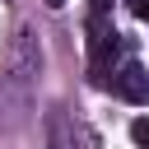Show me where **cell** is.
<instances>
[{"instance_id": "cell-1", "label": "cell", "mask_w": 149, "mask_h": 149, "mask_svg": "<svg viewBox=\"0 0 149 149\" xmlns=\"http://www.w3.org/2000/svg\"><path fill=\"white\" fill-rule=\"evenodd\" d=\"M121 51V33L107 23V14H88V56H93V84H107V65Z\"/></svg>"}, {"instance_id": "cell-2", "label": "cell", "mask_w": 149, "mask_h": 149, "mask_svg": "<svg viewBox=\"0 0 149 149\" xmlns=\"http://www.w3.org/2000/svg\"><path fill=\"white\" fill-rule=\"evenodd\" d=\"M112 88H116L126 102H135V107H140V102H149V70H144L140 61H126V65L112 74Z\"/></svg>"}, {"instance_id": "cell-3", "label": "cell", "mask_w": 149, "mask_h": 149, "mask_svg": "<svg viewBox=\"0 0 149 149\" xmlns=\"http://www.w3.org/2000/svg\"><path fill=\"white\" fill-rule=\"evenodd\" d=\"M130 140H135V149H149V116L130 121Z\"/></svg>"}, {"instance_id": "cell-4", "label": "cell", "mask_w": 149, "mask_h": 149, "mask_svg": "<svg viewBox=\"0 0 149 149\" xmlns=\"http://www.w3.org/2000/svg\"><path fill=\"white\" fill-rule=\"evenodd\" d=\"M126 9H130L140 23H149V0H126Z\"/></svg>"}, {"instance_id": "cell-5", "label": "cell", "mask_w": 149, "mask_h": 149, "mask_svg": "<svg viewBox=\"0 0 149 149\" xmlns=\"http://www.w3.org/2000/svg\"><path fill=\"white\" fill-rule=\"evenodd\" d=\"M107 5H112V0H93V14H107Z\"/></svg>"}, {"instance_id": "cell-6", "label": "cell", "mask_w": 149, "mask_h": 149, "mask_svg": "<svg viewBox=\"0 0 149 149\" xmlns=\"http://www.w3.org/2000/svg\"><path fill=\"white\" fill-rule=\"evenodd\" d=\"M47 5H51V9H61V5H65V0H47Z\"/></svg>"}]
</instances>
